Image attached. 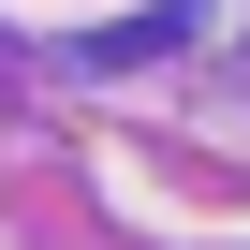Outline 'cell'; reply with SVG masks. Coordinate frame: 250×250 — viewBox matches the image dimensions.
Returning <instances> with one entry per match:
<instances>
[]
</instances>
